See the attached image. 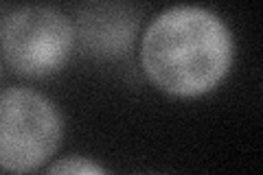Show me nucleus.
Here are the masks:
<instances>
[{
  "instance_id": "2",
  "label": "nucleus",
  "mask_w": 263,
  "mask_h": 175,
  "mask_svg": "<svg viewBox=\"0 0 263 175\" xmlns=\"http://www.w3.org/2000/svg\"><path fill=\"white\" fill-rule=\"evenodd\" d=\"M75 44V22L53 5H22L0 20V57L20 77L42 79L60 72Z\"/></svg>"
},
{
  "instance_id": "5",
  "label": "nucleus",
  "mask_w": 263,
  "mask_h": 175,
  "mask_svg": "<svg viewBox=\"0 0 263 175\" xmlns=\"http://www.w3.org/2000/svg\"><path fill=\"white\" fill-rule=\"evenodd\" d=\"M44 175H110L108 169L103 164H99L97 160L88 155H64L48 166Z\"/></svg>"
},
{
  "instance_id": "1",
  "label": "nucleus",
  "mask_w": 263,
  "mask_h": 175,
  "mask_svg": "<svg viewBox=\"0 0 263 175\" xmlns=\"http://www.w3.org/2000/svg\"><path fill=\"white\" fill-rule=\"evenodd\" d=\"M235 62V37L206 7L178 5L160 11L143 31L141 66L160 92L195 99L213 92Z\"/></svg>"
},
{
  "instance_id": "3",
  "label": "nucleus",
  "mask_w": 263,
  "mask_h": 175,
  "mask_svg": "<svg viewBox=\"0 0 263 175\" xmlns=\"http://www.w3.org/2000/svg\"><path fill=\"white\" fill-rule=\"evenodd\" d=\"M64 140V116L40 90L11 86L0 92V169L31 173L57 153Z\"/></svg>"
},
{
  "instance_id": "4",
  "label": "nucleus",
  "mask_w": 263,
  "mask_h": 175,
  "mask_svg": "<svg viewBox=\"0 0 263 175\" xmlns=\"http://www.w3.org/2000/svg\"><path fill=\"white\" fill-rule=\"evenodd\" d=\"M138 24V11L127 5H86L77 13V42L86 55L119 60L134 44Z\"/></svg>"
},
{
  "instance_id": "6",
  "label": "nucleus",
  "mask_w": 263,
  "mask_h": 175,
  "mask_svg": "<svg viewBox=\"0 0 263 175\" xmlns=\"http://www.w3.org/2000/svg\"><path fill=\"white\" fill-rule=\"evenodd\" d=\"M0 79H3V62H0Z\"/></svg>"
}]
</instances>
